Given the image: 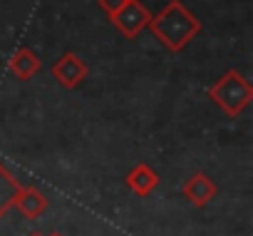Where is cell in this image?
<instances>
[{
  "label": "cell",
  "mask_w": 253,
  "mask_h": 236,
  "mask_svg": "<svg viewBox=\"0 0 253 236\" xmlns=\"http://www.w3.org/2000/svg\"><path fill=\"white\" fill-rule=\"evenodd\" d=\"M159 184V174L149 164H137L129 174H126V187H129L137 196H149Z\"/></svg>",
  "instance_id": "52a82bcc"
},
{
  "label": "cell",
  "mask_w": 253,
  "mask_h": 236,
  "mask_svg": "<svg viewBox=\"0 0 253 236\" xmlns=\"http://www.w3.org/2000/svg\"><path fill=\"white\" fill-rule=\"evenodd\" d=\"M30 236H42V234H30Z\"/></svg>",
  "instance_id": "7c38bea8"
},
{
  "label": "cell",
  "mask_w": 253,
  "mask_h": 236,
  "mask_svg": "<svg viewBox=\"0 0 253 236\" xmlns=\"http://www.w3.org/2000/svg\"><path fill=\"white\" fill-rule=\"evenodd\" d=\"M13 206H18L25 219H40L47 211V196L38 187H20Z\"/></svg>",
  "instance_id": "8992f818"
},
{
  "label": "cell",
  "mask_w": 253,
  "mask_h": 236,
  "mask_svg": "<svg viewBox=\"0 0 253 236\" xmlns=\"http://www.w3.org/2000/svg\"><path fill=\"white\" fill-rule=\"evenodd\" d=\"M124 3H126V0H99V8H102V10H104V13L112 18V15H114V13H117V10H119Z\"/></svg>",
  "instance_id": "30bf717a"
},
{
  "label": "cell",
  "mask_w": 253,
  "mask_h": 236,
  "mask_svg": "<svg viewBox=\"0 0 253 236\" xmlns=\"http://www.w3.org/2000/svg\"><path fill=\"white\" fill-rule=\"evenodd\" d=\"M109 20L124 38H137L142 30H147V25L152 20V13L142 0H126Z\"/></svg>",
  "instance_id": "3957f363"
},
{
  "label": "cell",
  "mask_w": 253,
  "mask_h": 236,
  "mask_svg": "<svg viewBox=\"0 0 253 236\" xmlns=\"http://www.w3.org/2000/svg\"><path fill=\"white\" fill-rule=\"evenodd\" d=\"M8 67H10V72H13L18 80H30V77H35V72H40L42 62H40V57H38L30 47H18V50L13 52Z\"/></svg>",
  "instance_id": "ba28073f"
},
{
  "label": "cell",
  "mask_w": 253,
  "mask_h": 236,
  "mask_svg": "<svg viewBox=\"0 0 253 236\" xmlns=\"http://www.w3.org/2000/svg\"><path fill=\"white\" fill-rule=\"evenodd\" d=\"M50 236H62V234H50Z\"/></svg>",
  "instance_id": "8fae6325"
},
{
  "label": "cell",
  "mask_w": 253,
  "mask_h": 236,
  "mask_svg": "<svg viewBox=\"0 0 253 236\" xmlns=\"http://www.w3.org/2000/svg\"><path fill=\"white\" fill-rule=\"evenodd\" d=\"M147 30L169 52H181L201 33V20L181 3V0H169L157 15H152Z\"/></svg>",
  "instance_id": "6da1fadb"
},
{
  "label": "cell",
  "mask_w": 253,
  "mask_h": 236,
  "mask_svg": "<svg viewBox=\"0 0 253 236\" xmlns=\"http://www.w3.org/2000/svg\"><path fill=\"white\" fill-rule=\"evenodd\" d=\"M181 194L186 196L189 204H194V206L201 209V206H206V204L213 201V196L218 194V187H216V182H213L206 172H194V174L184 182Z\"/></svg>",
  "instance_id": "5b68a950"
},
{
  "label": "cell",
  "mask_w": 253,
  "mask_h": 236,
  "mask_svg": "<svg viewBox=\"0 0 253 236\" xmlns=\"http://www.w3.org/2000/svg\"><path fill=\"white\" fill-rule=\"evenodd\" d=\"M20 187H23V184L15 179V174H10V169L0 162V219H3V216L13 209Z\"/></svg>",
  "instance_id": "9c48e42d"
},
{
  "label": "cell",
  "mask_w": 253,
  "mask_h": 236,
  "mask_svg": "<svg viewBox=\"0 0 253 236\" xmlns=\"http://www.w3.org/2000/svg\"><path fill=\"white\" fill-rule=\"evenodd\" d=\"M209 97L228 114V117H238L253 99V85L246 80L243 72L238 70H228L221 75V80H216L209 87Z\"/></svg>",
  "instance_id": "7a4b0ae2"
},
{
  "label": "cell",
  "mask_w": 253,
  "mask_h": 236,
  "mask_svg": "<svg viewBox=\"0 0 253 236\" xmlns=\"http://www.w3.org/2000/svg\"><path fill=\"white\" fill-rule=\"evenodd\" d=\"M87 75H89L87 62H84L80 55H75V52H65V55L52 65V77H55L62 87H67V90L80 87V85L87 80Z\"/></svg>",
  "instance_id": "277c9868"
}]
</instances>
